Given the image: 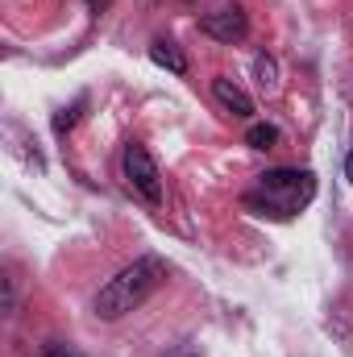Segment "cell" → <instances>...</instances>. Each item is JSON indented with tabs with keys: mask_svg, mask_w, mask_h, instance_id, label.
<instances>
[{
	"mask_svg": "<svg viewBox=\"0 0 353 357\" xmlns=\"http://www.w3.org/2000/svg\"><path fill=\"white\" fill-rule=\"evenodd\" d=\"M163 282H167V262H163L158 254H142V258H133L129 266L117 270V274L100 287V295H96V316H100V320H121V316L137 312Z\"/></svg>",
	"mask_w": 353,
	"mask_h": 357,
	"instance_id": "obj_1",
	"label": "cell"
},
{
	"mask_svg": "<svg viewBox=\"0 0 353 357\" xmlns=\"http://www.w3.org/2000/svg\"><path fill=\"white\" fill-rule=\"evenodd\" d=\"M316 199V175L303 167H274L258 175V187L246 191V208L270 220H291Z\"/></svg>",
	"mask_w": 353,
	"mask_h": 357,
	"instance_id": "obj_2",
	"label": "cell"
},
{
	"mask_svg": "<svg viewBox=\"0 0 353 357\" xmlns=\"http://www.w3.org/2000/svg\"><path fill=\"white\" fill-rule=\"evenodd\" d=\"M121 175L129 183V191L137 199H146L150 208H163V171L154 162V154L142 146V142H129L125 154H121Z\"/></svg>",
	"mask_w": 353,
	"mask_h": 357,
	"instance_id": "obj_3",
	"label": "cell"
},
{
	"mask_svg": "<svg viewBox=\"0 0 353 357\" xmlns=\"http://www.w3.org/2000/svg\"><path fill=\"white\" fill-rule=\"evenodd\" d=\"M200 33H208L212 42L233 46V42H241V38L250 33V17H246L241 4H225V8H216V13H204V17H200Z\"/></svg>",
	"mask_w": 353,
	"mask_h": 357,
	"instance_id": "obj_4",
	"label": "cell"
},
{
	"mask_svg": "<svg viewBox=\"0 0 353 357\" xmlns=\"http://www.w3.org/2000/svg\"><path fill=\"white\" fill-rule=\"evenodd\" d=\"M212 96H216V104H220L229 116H237V121H250V116H254L250 91L241 88V84H233L229 75H216V79H212Z\"/></svg>",
	"mask_w": 353,
	"mask_h": 357,
	"instance_id": "obj_5",
	"label": "cell"
},
{
	"mask_svg": "<svg viewBox=\"0 0 353 357\" xmlns=\"http://www.w3.org/2000/svg\"><path fill=\"white\" fill-rule=\"evenodd\" d=\"M150 59H154L158 67H167L171 75H187V59H183V50H179L175 42H167V38L150 42Z\"/></svg>",
	"mask_w": 353,
	"mask_h": 357,
	"instance_id": "obj_6",
	"label": "cell"
},
{
	"mask_svg": "<svg viewBox=\"0 0 353 357\" xmlns=\"http://www.w3.org/2000/svg\"><path fill=\"white\" fill-rule=\"evenodd\" d=\"M283 142V129L278 125H270V121H250V129H246V146L250 150H274Z\"/></svg>",
	"mask_w": 353,
	"mask_h": 357,
	"instance_id": "obj_7",
	"label": "cell"
},
{
	"mask_svg": "<svg viewBox=\"0 0 353 357\" xmlns=\"http://www.w3.org/2000/svg\"><path fill=\"white\" fill-rule=\"evenodd\" d=\"M254 79H258V88L266 96H274V91L283 88V79H278V63H274V54H258L254 59Z\"/></svg>",
	"mask_w": 353,
	"mask_h": 357,
	"instance_id": "obj_8",
	"label": "cell"
},
{
	"mask_svg": "<svg viewBox=\"0 0 353 357\" xmlns=\"http://www.w3.org/2000/svg\"><path fill=\"white\" fill-rule=\"evenodd\" d=\"M84 108H88V96H80V100H75V104H71V108H63V112H59V116H54V133H59V137H63V133H71V129H75V121H80V112H84Z\"/></svg>",
	"mask_w": 353,
	"mask_h": 357,
	"instance_id": "obj_9",
	"label": "cell"
},
{
	"mask_svg": "<svg viewBox=\"0 0 353 357\" xmlns=\"http://www.w3.org/2000/svg\"><path fill=\"white\" fill-rule=\"evenodd\" d=\"M13 312H17V278L4 274V316H13Z\"/></svg>",
	"mask_w": 353,
	"mask_h": 357,
	"instance_id": "obj_10",
	"label": "cell"
},
{
	"mask_svg": "<svg viewBox=\"0 0 353 357\" xmlns=\"http://www.w3.org/2000/svg\"><path fill=\"white\" fill-rule=\"evenodd\" d=\"M42 357H84V354H75L71 345H63V341H54V345H46V349H42Z\"/></svg>",
	"mask_w": 353,
	"mask_h": 357,
	"instance_id": "obj_11",
	"label": "cell"
},
{
	"mask_svg": "<svg viewBox=\"0 0 353 357\" xmlns=\"http://www.w3.org/2000/svg\"><path fill=\"white\" fill-rule=\"evenodd\" d=\"M84 4H88L91 13H104V8H108V4H112V0H84Z\"/></svg>",
	"mask_w": 353,
	"mask_h": 357,
	"instance_id": "obj_12",
	"label": "cell"
},
{
	"mask_svg": "<svg viewBox=\"0 0 353 357\" xmlns=\"http://www.w3.org/2000/svg\"><path fill=\"white\" fill-rule=\"evenodd\" d=\"M345 178L353 183V150H350V158H345Z\"/></svg>",
	"mask_w": 353,
	"mask_h": 357,
	"instance_id": "obj_13",
	"label": "cell"
}]
</instances>
